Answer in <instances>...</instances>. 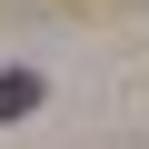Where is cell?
Wrapping results in <instances>:
<instances>
[{"label":"cell","mask_w":149,"mask_h":149,"mask_svg":"<svg viewBox=\"0 0 149 149\" xmlns=\"http://www.w3.org/2000/svg\"><path fill=\"white\" fill-rule=\"evenodd\" d=\"M20 109H40V80L30 70H0V119H20Z\"/></svg>","instance_id":"obj_1"}]
</instances>
